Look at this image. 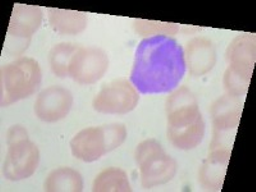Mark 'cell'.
Masks as SVG:
<instances>
[{
	"instance_id": "4fadbf2b",
	"label": "cell",
	"mask_w": 256,
	"mask_h": 192,
	"mask_svg": "<svg viewBox=\"0 0 256 192\" xmlns=\"http://www.w3.org/2000/svg\"><path fill=\"white\" fill-rule=\"evenodd\" d=\"M186 58L192 76H205L216 63V48L206 38H194L187 44Z\"/></svg>"
},
{
	"instance_id": "5bb4252c",
	"label": "cell",
	"mask_w": 256,
	"mask_h": 192,
	"mask_svg": "<svg viewBox=\"0 0 256 192\" xmlns=\"http://www.w3.org/2000/svg\"><path fill=\"white\" fill-rule=\"evenodd\" d=\"M230 154L227 152H210L209 158L204 162L200 169L198 180L206 190L220 191L223 187L224 177L227 172Z\"/></svg>"
},
{
	"instance_id": "8fae6325",
	"label": "cell",
	"mask_w": 256,
	"mask_h": 192,
	"mask_svg": "<svg viewBox=\"0 0 256 192\" xmlns=\"http://www.w3.org/2000/svg\"><path fill=\"white\" fill-rule=\"evenodd\" d=\"M72 105L73 96L70 91L52 86L40 94L35 104V113L44 122H59L70 114Z\"/></svg>"
},
{
	"instance_id": "6da1fadb",
	"label": "cell",
	"mask_w": 256,
	"mask_h": 192,
	"mask_svg": "<svg viewBox=\"0 0 256 192\" xmlns=\"http://www.w3.org/2000/svg\"><path fill=\"white\" fill-rule=\"evenodd\" d=\"M186 67L184 49L174 38L152 36L137 46L131 82L142 95L172 92L184 77Z\"/></svg>"
},
{
	"instance_id": "5b68a950",
	"label": "cell",
	"mask_w": 256,
	"mask_h": 192,
	"mask_svg": "<svg viewBox=\"0 0 256 192\" xmlns=\"http://www.w3.org/2000/svg\"><path fill=\"white\" fill-rule=\"evenodd\" d=\"M127 138L123 124H110L84 130L70 141V150L77 159L92 163L120 148Z\"/></svg>"
},
{
	"instance_id": "2e32d148",
	"label": "cell",
	"mask_w": 256,
	"mask_h": 192,
	"mask_svg": "<svg viewBox=\"0 0 256 192\" xmlns=\"http://www.w3.org/2000/svg\"><path fill=\"white\" fill-rule=\"evenodd\" d=\"M84 190V180L77 170L70 168L56 169L48 177L45 191L80 192Z\"/></svg>"
},
{
	"instance_id": "e0dca14e",
	"label": "cell",
	"mask_w": 256,
	"mask_h": 192,
	"mask_svg": "<svg viewBox=\"0 0 256 192\" xmlns=\"http://www.w3.org/2000/svg\"><path fill=\"white\" fill-rule=\"evenodd\" d=\"M96 192H130L131 186L128 182V176L124 170L118 168L106 169L100 173L94 184Z\"/></svg>"
},
{
	"instance_id": "30bf717a",
	"label": "cell",
	"mask_w": 256,
	"mask_h": 192,
	"mask_svg": "<svg viewBox=\"0 0 256 192\" xmlns=\"http://www.w3.org/2000/svg\"><path fill=\"white\" fill-rule=\"evenodd\" d=\"M108 68L106 52L98 48H80L70 62L68 77L80 84H92L104 77Z\"/></svg>"
},
{
	"instance_id": "9c48e42d",
	"label": "cell",
	"mask_w": 256,
	"mask_h": 192,
	"mask_svg": "<svg viewBox=\"0 0 256 192\" xmlns=\"http://www.w3.org/2000/svg\"><path fill=\"white\" fill-rule=\"evenodd\" d=\"M138 94L127 80L105 84L94 100V109L104 114H127L138 104Z\"/></svg>"
},
{
	"instance_id": "7c38bea8",
	"label": "cell",
	"mask_w": 256,
	"mask_h": 192,
	"mask_svg": "<svg viewBox=\"0 0 256 192\" xmlns=\"http://www.w3.org/2000/svg\"><path fill=\"white\" fill-rule=\"evenodd\" d=\"M244 102L240 98L226 95L212 105L214 134H236L242 116Z\"/></svg>"
},
{
	"instance_id": "7a4b0ae2",
	"label": "cell",
	"mask_w": 256,
	"mask_h": 192,
	"mask_svg": "<svg viewBox=\"0 0 256 192\" xmlns=\"http://www.w3.org/2000/svg\"><path fill=\"white\" fill-rule=\"evenodd\" d=\"M166 116L168 137L177 148L192 150L204 140L205 122L195 95L187 88H180L169 96Z\"/></svg>"
},
{
	"instance_id": "3957f363",
	"label": "cell",
	"mask_w": 256,
	"mask_h": 192,
	"mask_svg": "<svg viewBox=\"0 0 256 192\" xmlns=\"http://www.w3.org/2000/svg\"><path fill=\"white\" fill-rule=\"evenodd\" d=\"M255 35L244 34L232 41L227 50L230 68L224 76V86L228 95L244 98L248 90L256 58Z\"/></svg>"
},
{
	"instance_id": "ba28073f",
	"label": "cell",
	"mask_w": 256,
	"mask_h": 192,
	"mask_svg": "<svg viewBox=\"0 0 256 192\" xmlns=\"http://www.w3.org/2000/svg\"><path fill=\"white\" fill-rule=\"evenodd\" d=\"M41 22L42 12L40 6L16 4L9 22L6 49L16 54L24 52L28 48L32 36L40 28Z\"/></svg>"
},
{
	"instance_id": "52a82bcc",
	"label": "cell",
	"mask_w": 256,
	"mask_h": 192,
	"mask_svg": "<svg viewBox=\"0 0 256 192\" xmlns=\"http://www.w3.org/2000/svg\"><path fill=\"white\" fill-rule=\"evenodd\" d=\"M136 162L140 166L145 188L168 184L174 178L178 169L176 160L166 155L162 145L154 138L144 141L137 146Z\"/></svg>"
},
{
	"instance_id": "d6986e66",
	"label": "cell",
	"mask_w": 256,
	"mask_h": 192,
	"mask_svg": "<svg viewBox=\"0 0 256 192\" xmlns=\"http://www.w3.org/2000/svg\"><path fill=\"white\" fill-rule=\"evenodd\" d=\"M134 28L141 36L176 35L180 31V27L176 24H164V22L146 20H134Z\"/></svg>"
},
{
	"instance_id": "8992f818",
	"label": "cell",
	"mask_w": 256,
	"mask_h": 192,
	"mask_svg": "<svg viewBox=\"0 0 256 192\" xmlns=\"http://www.w3.org/2000/svg\"><path fill=\"white\" fill-rule=\"evenodd\" d=\"M8 152L4 163V176L9 180H27L40 163L38 148L28 138L24 127L13 126L8 132Z\"/></svg>"
},
{
	"instance_id": "9a60e30c",
	"label": "cell",
	"mask_w": 256,
	"mask_h": 192,
	"mask_svg": "<svg viewBox=\"0 0 256 192\" xmlns=\"http://www.w3.org/2000/svg\"><path fill=\"white\" fill-rule=\"evenodd\" d=\"M49 22L52 30L63 35H77L88 26L84 13L66 9H49Z\"/></svg>"
},
{
	"instance_id": "ac0fdd59",
	"label": "cell",
	"mask_w": 256,
	"mask_h": 192,
	"mask_svg": "<svg viewBox=\"0 0 256 192\" xmlns=\"http://www.w3.org/2000/svg\"><path fill=\"white\" fill-rule=\"evenodd\" d=\"M80 48L72 44H59L50 52V66L54 74L60 78L68 77L70 62Z\"/></svg>"
},
{
	"instance_id": "277c9868",
	"label": "cell",
	"mask_w": 256,
	"mask_h": 192,
	"mask_svg": "<svg viewBox=\"0 0 256 192\" xmlns=\"http://www.w3.org/2000/svg\"><path fill=\"white\" fill-rule=\"evenodd\" d=\"M42 73L35 59L20 58L2 68V106L32 96L40 88Z\"/></svg>"
}]
</instances>
